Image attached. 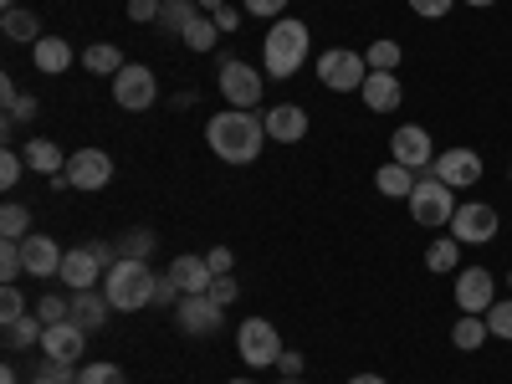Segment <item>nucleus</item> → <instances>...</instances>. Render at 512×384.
I'll return each instance as SVG.
<instances>
[{"label":"nucleus","mask_w":512,"mask_h":384,"mask_svg":"<svg viewBox=\"0 0 512 384\" xmlns=\"http://www.w3.org/2000/svg\"><path fill=\"white\" fill-rule=\"evenodd\" d=\"M303 354H297V349H282V359H277V379H303Z\"/></svg>","instance_id":"46"},{"label":"nucleus","mask_w":512,"mask_h":384,"mask_svg":"<svg viewBox=\"0 0 512 384\" xmlns=\"http://www.w3.org/2000/svg\"><path fill=\"white\" fill-rule=\"evenodd\" d=\"M390 154H395V164L415 169V175H425V169H431V159H436L431 134H425L420 123H400V128H395V134H390Z\"/></svg>","instance_id":"13"},{"label":"nucleus","mask_w":512,"mask_h":384,"mask_svg":"<svg viewBox=\"0 0 512 384\" xmlns=\"http://www.w3.org/2000/svg\"><path fill=\"white\" fill-rule=\"evenodd\" d=\"M77 384H128L118 364H82L77 369Z\"/></svg>","instance_id":"36"},{"label":"nucleus","mask_w":512,"mask_h":384,"mask_svg":"<svg viewBox=\"0 0 512 384\" xmlns=\"http://www.w3.org/2000/svg\"><path fill=\"white\" fill-rule=\"evenodd\" d=\"M241 6H246V16H267V21H282L287 0H241Z\"/></svg>","instance_id":"43"},{"label":"nucleus","mask_w":512,"mask_h":384,"mask_svg":"<svg viewBox=\"0 0 512 384\" xmlns=\"http://www.w3.org/2000/svg\"><path fill=\"white\" fill-rule=\"evenodd\" d=\"M26 318V297L16 292V282H6V292H0V323H16Z\"/></svg>","instance_id":"41"},{"label":"nucleus","mask_w":512,"mask_h":384,"mask_svg":"<svg viewBox=\"0 0 512 384\" xmlns=\"http://www.w3.org/2000/svg\"><path fill=\"white\" fill-rule=\"evenodd\" d=\"M262 123H267V139H277V144H303V139H308V113L297 108V103L267 108Z\"/></svg>","instance_id":"18"},{"label":"nucleus","mask_w":512,"mask_h":384,"mask_svg":"<svg viewBox=\"0 0 512 384\" xmlns=\"http://www.w3.org/2000/svg\"><path fill=\"white\" fill-rule=\"evenodd\" d=\"M195 16H200L195 0H169V6L159 11V21H154V31H164V36H185Z\"/></svg>","instance_id":"26"},{"label":"nucleus","mask_w":512,"mask_h":384,"mask_svg":"<svg viewBox=\"0 0 512 384\" xmlns=\"http://www.w3.org/2000/svg\"><path fill=\"white\" fill-rule=\"evenodd\" d=\"M364 62H369V72H395V67H400V41H390V36H379L374 47L364 52Z\"/></svg>","instance_id":"34"},{"label":"nucleus","mask_w":512,"mask_h":384,"mask_svg":"<svg viewBox=\"0 0 512 384\" xmlns=\"http://www.w3.org/2000/svg\"><path fill=\"white\" fill-rule=\"evenodd\" d=\"M169 277L180 282V292H210V282H216V272H210L205 256H190V251L169 262Z\"/></svg>","instance_id":"21"},{"label":"nucleus","mask_w":512,"mask_h":384,"mask_svg":"<svg viewBox=\"0 0 512 384\" xmlns=\"http://www.w3.org/2000/svg\"><path fill=\"white\" fill-rule=\"evenodd\" d=\"M77 369H82V364H62V359H41V369H36V374H41V379H57V384H77Z\"/></svg>","instance_id":"42"},{"label":"nucleus","mask_w":512,"mask_h":384,"mask_svg":"<svg viewBox=\"0 0 512 384\" xmlns=\"http://www.w3.org/2000/svg\"><path fill=\"white\" fill-rule=\"evenodd\" d=\"M154 282H159V272L149 262L118 256V262L103 272V297L113 303V313H139V308L154 303Z\"/></svg>","instance_id":"2"},{"label":"nucleus","mask_w":512,"mask_h":384,"mask_svg":"<svg viewBox=\"0 0 512 384\" xmlns=\"http://www.w3.org/2000/svg\"><path fill=\"white\" fill-rule=\"evenodd\" d=\"M6 11H16V0H6Z\"/></svg>","instance_id":"58"},{"label":"nucleus","mask_w":512,"mask_h":384,"mask_svg":"<svg viewBox=\"0 0 512 384\" xmlns=\"http://www.w3.org/2000/svg\"><path fill=\"white\" fill-rule=\"evenodd\" d=\"M210 297H216L221 308H231L236 297H241V282H236V277H216V282H210Z\"/></svg>","instance_id":"44"},{"label":"nucleus","mask_w":512,"mask_h":384,"mask_svg":"<svg viewBox=\"0 0 512 384\" xmlns=\"http://www.w3.org/2000/svg\"><path fill=\"white\" fill-rule=\"evenodd\" d=\"M492 338V328H487V313H466V318H456V328H451V344L461 349V354H477L482 344Z\"/></svg>","instance_id":"24"},{"label":"nucleus","mask_w":512,"mask_h":384,"mask_svg":"<svg viewBox=\"0 0 512 384\" xmlns=\"http://www.w3.org/2000/svg\"><path fill=\"white\" fill-rule=\"evenodd\" d=\"M21 154H26V164L36 169V175H62V169H67V154L52 139H31Z\"/></svg>","instance_id":"25"},{"label":"nucleus","mask_w":512,"mask_h":384,"mask_svg":"<svg viewBox=\"0 0 512 384\" xmlns=\"http://www.w3.org/2000/svg\"><path fill=\"white\" fill-rule=\"evenodd\" d=\"M497 231H502V216H497L487 200H461V205H456L451 236H456L461 246H487V241H497Z\"/></svg>","instance_id":"7"},{"label":"nucleus","mask_w":512,"mask_h":384,"mask_svg":"<svg viewBox=\"0 0 512 384\" xmlns=\"http://www.w3.org/2000/svg\"><path fill=\"white\" fill-rule=\"evenodd\" d=\"M0 384H21V379H16V369H11V364H6V369H0Z\"/></svg>","instance_id":"54"},{"label":"nucleus","mask_w":512,"mask_h":384,"mask_svg":"<svg viewBox=\"0 0 512 384\" xmlns=\"http://www.w3.org/2000/svg\"><path fill=\"white\" fill-rule=\"evenodd\" d=\"M36 318L47 323V328H52V323H67V318H72V303L52 292V297H41V303H36Z\"/></svg>","instance_id":"38"},{"label":"nucleus","mask_w":512,"mask_h":384,"mask_svg":"<svg viewBox=\"0 0 512 384\" xmlns=\"http://www.w3.org/2000/svg\"><path fill=\"white\" fill-rule=\"evenodd\" d=\"M16 277H26L21 241H0V282H16Z\"/></svg>","instance_id":"35"},{"label":"nucleus","mask_w":512,"mask_h":384,"mask_svg":"<svg viewBox=\"0 0 512 384\" xmlns=\"http://www.w3.org/2000/svg\"><path fill=\"white\" fill-rule=\"evenodd\" d=\"M482 154L477 149H446V154H436L431 159V169L425 175L431 180H441V185H451V190H472V185H482Z\"/></svg>","instance_id":"9"},{"label":"nucleus","mask_w":512,"mask_h":384,"mask_svg":"<svg viewBox=\"0 0 512 384\" xmlns=\"http://www.w3.org/2000/svg\"><path fill=\"white\" fill-rule=\"evenodd\" d=\"M195 6H205V11H210V16H216V11H221V6H231V0H195Z\"/></svg>","instance_id":"53"},{"label":"nucleus","mask_w":512,"mask_h":384,"mask_svg":"<svg viewBox=\"0 0 512 384\" xmlns=\"http://www.w3.org/2000/svg\"><path fill=\"white\" fill-rule=\"evenodd\" d=\"M113 103L123 113H149L159 103V77L154 67H139V62H128L118 77H113Z\"/></svg>","instance_id":"6"},{"label":"nucleus","mask_w":512,"mask_h":384,"mask_svg":"<svg viewBox=\"0 0 512 384\" xmlns=\"http://www.w3.org/2000/svg\"><path fill=\"white\" fill-rule=\"evenodd\" d=\"M21 256H26V277H57L67 251H62L52 236H26V241H21Z\"/></svg>","instance_id":"19"},{"label":"nucleus","mask_w":512,"mask_h":384,"mask_svg":"<svg viewBox=\"0 0 512 384\" xmlns=\"http://www.w3.org/2000/svg\"><path fill=\"white\" fill-rule=\"evenodd\" d=\"M497 303V277L487 267H466L456 277V308L461 313H487Z\"/></svg>","instance_id":"14"},{"label":"nucleus","mask_w":512,"mask_h":384,"mask_svg":"<svg viewBox=\"0 0 512 384\" xmlns=\"http://www.w3.org/2000/svg\"><path fill=\"white\" fill-rule=\"evenodd\" d=\"M164 6H169V0H164Z\"/></svg>","instance_id":"62"},{"label":"nucleus","mask_w":512,"mask_h":384,"mask_svg":"<svg viewBox=\"0 0 512 384\" xmlns=\"http://www.w3.org/2000/svg\"><path fill=\"white\" fill-rule=\"evenodd\" d=\"M456 262H461V241H456V236H436L431 251H425V267H431L436 277H441V272H456Z\"/></svg>","instance_id":"31"},{"label":"nucleus","mask_w":512,"mask_h":384,"mask_svg":"<svg viewBox=\"0 0 512 384\" xmlns=\"http://www.w3.org/2000/svg\"><path fill=\"white\" fill-rule=\"evenodd\" d=\"M466 6H477V11H482V6H497V0H466Z\"/></svg>","instance_id":"55"},{"label":"nucleus","mask_w":512,"mask_h":384,"mask_svg":"<svg viewBox=\"0 0 512 384\" xmlns=\"http://www.w3.org/2000/svg\"><path fill=\"white\" fill-rule=\"evenodd\" d=\"M487 328H492V338H507L512 344V297H502V303L487 308Z\"/></svg>","instance_id":"37"},{"label":"nucleus","mask_w":512,"mask_h":384,"mask_svg":"<svg viewBox=\"0 0 512 384\" xmlns=\"http://www.w3.org/2000/svg\"><path fill=\"white\" fill-rule=\"evenodd\" d=\"M0 31H6L11 41H31V47H36V41H41V21L31 16V11H6V16H0Z\"/></svg>","instance_id":"32"},{"label":"nucleus","mask_w":512,"mask_h":384,"mask_svg":"<svg viewBox=\"0 0 512 384\" xmlns=\"http://www.w3.org/2000/svg\"><path fill=\"white\" fill-rule=\"evenodd\" d=\"M26 384H57V379H41V374H36V379H26Z\"/></svg>","instance_id":"56"},{"label":"nucleus","mask_w":512,"mask_h":384,"mask_svg":"<svg viewBox=\"0 0 512 384\" xmlns=\"http://www.w3.org/2000/svg\"><path fill=\"white\" fill-rule=\"evenodd\" d=\"M62 175L72 180V190H108L113 185V154H103V149H77V154H67V169Z\"/></svg>","instance_id":"11"},{"label":"nucleus","mask_w":512,"mask_h":384,"mask_svg":"<svg viewBox=\"0 0 512 384\" xmlns=\"http://www.w3.org/2000/svg\"><path fill=\"white\" fill-rule=\"evenodd\" d=\"M82 349H88V328H77L72 318L67 323H52L47 333H41V354L47 359H62V364H77Z\"/></svg>","instance_id":"16"},{"label":"nucleus","mask_w":512,"mask_h":384,"mask_svg":"<svg viewBox=\"0 0 512 384\" xmlns=\"http://www.w3.org/2000/svg\"><path fill=\"white\" fill-rule=\"evenodd\" d=\"M216 26H221V31H241V11H236V6H221V11H216Z\"/></svg>","instance_id":"50"},{"label":"nucleus","mask_w":512,"mask_h":384,"mask_svg":"<svg viewBox=\"0 0 512 384\" xmlns=\"http://www.w3.org/2000/svg\"><path fill=\"white\" fill-rule=\"evenodd\" d=\"M231 384H251V379H231Z\"/></svg>","instance_id":"59"},{"label":"nucleus","mask_w":512,"mask_h":384,"mask_svg":"<svg viewBox=\"0 0 512 384\" xmlns=\"http://www.w3.org/2000/svg\"><path fill=\"white\" fill-rule=\"evenodd\" d=\"M205 262H210V272H216V277H231V272H236V256H231L226 246H210Z\"/></svg>","instance_id":"45"},{"label":"nucleus","mask_w":512,"mask_h":384,"mask_svg":"<svg viewBox=\"0 0 512 384\" xmlns=\"http://www.w3.org/2000/svg\"><path fill=\"white\" fill-rule=\"evenodd\" d=\"M41 333H47V323H41V318H16V323H6V349L11 354L41 349Z\"/></svg>","instance_id":"27"},{"label":"nucleus","mask_w":512,"mask_h":384,"mask_svg":"<svg viewBox=\"0 0 512 384\" xmlns=\"http://www.w3.org/2000/svg\"><path fill=\"white\" fill-rule=\"evenodd\" d=\"M180 297H185V292H180V282L169 277V272H159V282H154V303H149V308H175Z\"/></svg>","instance_id":"40"},{"label":"nucleus","mask_w":512,"mask_h":384,"mask_svg":"<svg viewBox=\"0 0 512 384\" xmlns=\"http://www.w3.org/2000/svg\"><path fill=\"white\" fill-rule=\"evenodd\" d=\"M308 47H313V31L297 21V16H282V21H272V31H267V41H262V67H267V77H297V67L308 62Z\"/></svg>","instance_id":"3"},{"label":"nucleus","mask_w":512,"mask_h":384,"mask_svg":"<svg viewBox=\"0 0 512 384\" xmlns=\"http://www.w3.org/2000/svg\"><path fill=\"white\" fill-rule=\"evenodd\" d=\"M82 67H88V72H98V77H118L128 62H123V52H118V47L98 41V47H88V52H82Z\"/></svg>","instance_id":"29"},{"label":"nucleus","mask_w":512,"mask_h":384,"mask_svg":"<svg viewBox=\"0 0 512 384\" xmlns=\"http://www.w3.org/2000/svg\"><path fill=\"white\" fill-rule=\"evenodd\" d=\"M113 246H118V256H134V262H149L154 246H159V236H154L149 226H134V231L113 236Z\"/></svg>","instance_id":"28"},{"label":"nucleus","mask_w":512,"mask_h":384,"mask_svg":"<svg viewBox=\"0 0 512 384\" xmlns=\"http://www.w3.org/2000/svg\"><path fill=\"white\" fill-rule=\"evenodd\" d=\"M415 185H420V175H415V169H405V164H395V159L374 175V190H379V195H390V200H410Z\"/></svg>","instance_id":"23"},{"label":"nucleus","mask_w":512,"mask_h":384,"mask_svg":"<svg viewBox=\"0 0 512 384\" xmlns=\"http://www.w3.org/2000/svg\"><path fill=\"white\" fill-rule=\"evenodd\" d=\"M205 144L226 164H251L256 154H262V144H267V123L256 118L251 108H226V113H216L205 123Z\"/></svg>","instance_id":"1"},{"label":"nucleus","mask_w":512,"mask_h":384,"mask_svg":"<svg viewBox=\"0 0 512 384\" xmlns=\"http://www.w3.org/2000/svg\"><path fill=\"white\" fill-rule=\"evenodd\" d=\"M16 98H21V93H16V82H11V77H0V103H6V108H11Z\"/></svg>","instance_id":"51"},{"label":"nucleus","mask_w":512,"mask_h":384,"mask_svg":"<svg viewBox=\"0 0 512 384\" xmlns=\"http://www.w3.org/2000/svg\"><path fill=\"white\" fill-rule=\"evenodd\" d=\"M108 313H113V303L103 297V287H93V292H72V323H77V328L98 333V328L108 323Z\"/></svg>","instance_id":"20"},{"label":"nucleus","mask_w":512,"mask_h":384,"mask_svg":"<svg viewBox=\"0 0 512 384\" xmlns=\"http://www.w3.org/2000/svg\"><path fill=\"white\" fill-rule=\"evenodd\" d=\"M31 236V210L21 200H6V210H0V241H26Z\"/></svg>","instance_id":"30"},{"label":"nucleus","mask_w":512,"mask_h":384,"mask_svg":"<svg viewBox=\"0 0 512 384\" xmlns=\"http://www.w3.org/2000/svg\"><path fill=\"white\" fill-rule=\"evenodd\" d=\"M31 62H36V72L62 77V72L72 67V41H62V36H41L36 47H31Z\"/></svg>","instance_id":"22"},{"label":"nucleus","mask_w":512,"mask_h":384,"mask_svg":"<svg viewBox=\"0 0 512 384\" xmlns=\"http://www.w3.org/2000/svg\"><path fill=\"white\" fill-rule=\"evenodd\" d=\"M410 216H415V226H431V231H441V226H451V216H456V190L451 185H441V180H431V175H420V185L410 190Z\"/></svg>","instance_id":"4"},{"label":"nucleus","mask_w":512,"mask_h":384,"mask_svg":"<svg viewBox=\"0 0 512 384\" xmlns=\"http://www.w3.org/2000/svg\"><path fill=\"white\" fill-rule=\"evenodd\" d=\"M26 118H36V98H16V103L6 108V128H11V123H26Z\"/></svg>","instance_id":"49"},{"label":"nucleus","mask_w":512,"mask_h":384,"mask_svg":"<svg viewBox=\"0 0 512 384\" xmlns=\"http://www.w3.org/2000/svg\"><path fill=\"white\" fill-rule=\"evenodd\" d=\"M364 108L369 113H395L405 103V88H400V72H369L364 77V88H359Z\"/></svg>","instance_id":"17"},{"label":"nucleus","mask_w":512,"mask_h":384,"mask_svg":"<svg viewBox=\"0 0 512 384\" xmlns=\"http://www.w3.org/2000/svg\"><path fill=\"white\" fill-rule=\"evenodd\" d=\"M364 77H369V62L354 47H328L318 57V82H323V88H333V93H359Z\"/></svg>","instance_id":"5"},{"label":"nucleus","mask_w":512,"mask_h":384,"mask_svg":"<svg viewBox=\"0 0 512 384\" xmlns=\"http://www.w3.org/2000/svg\"><path fill=\"white\" fill-rule=\"evenodd\" d=\"M507 287H512V272H507Z\"/></svg>","instance_id":"60"},{"label":"nucleus","mask_w":512,"mask_h":384,"mask_svg":"<svg viewBox=\"0 0 512 384\" xmlns=\"http://www.w3.org/2000/svg\"><path fill=\"white\" fill-rule=\"evenodd\" d=\"M21 169H26V154H21V149H6V154H0V190H16Z\"/></svg>","instance_id":"39"},{"label":"nucleus","mask_w":512,"mask_h":384,"mask_svg":"<svg viewBox=\"0 0 512 384\" xmlns=\"http://www.w3.org/2000/svg\"><path fill=\"white\" fill-rule=\"evenodd\" d=\"M164 0H128V21H159Z\"/></svg>","instance_id":"48"},{"label":"nucleus","mask_w":512,"mask_h":384,"mask_svg":"<svg viewBox=\"0 0 512 384\" xmlns=\"http://www.w3.org/2000/svg\"><path fill=\"white\" fill-rule=\"evenodd\" d=\"M190 52H216V41H221V26H216V16H195L190 21V31L180 36Z\"/></svg>","instance_id":"33"},{"label":"nucleus","mask_w":512,"mask_h":384,"mask_svg":"<svg viewBox=\"0 0 512 384\" xmlns=\"http://www.w3.org/2000/svg\"><path fill=\"white\" fill-rule=\"evenodd\" d=\"M57 282H67L72 292H93V287H103V262L93 256V246H72V251L62 256Z\"/></svg>","instance_id":"15"},{"label":"nucleus","mask_w":512,"mask_h":384,"mask_svg":"<svg viewBox=\"0 0 512 384\" xmlns=\"http://www.w3.org/2000/svg\"><path fill=\"white\" fill-rule=\"evenodd\" d=\"M221 98H226V108H256L262 103V72L256 67H246V62H221Z\"/></svg>","instance_id":"12"},{"label":"nucleus","mask_w":512,"mask_h":384,"mask_svg":"<svg viewBox=\"0 0 512 384\" xmlns=\"http://www.w3.org/2000/svg\"><path fill=\"white\" fill-rule=\"evenodd\" d=\"M175 323H180V333H190V338H210V333L226 323V308H221L210 292H185L180 303H175Z\"/></svg>","instance_id":"10"},{"label":"nucleus","mask_w":512,"mask_h":384,"mask_svg":"<svg viewBox=\"0 0 512 384\" xmlns=\"http://www.w3.org/2000/svg\"><path fill=\"white\" fill-rule=\"evenodd\" d=\"M451 6H456V0H410V11H415V16H425V21H441Z\"/></svg>","instance_id":"47"},{"label":"nucleus","mask_w":512,"mask_h":384,"mask_svg":"<svg viewBox=\"0 0 512 384\" xmlns=\"http://www.w3.org/2000/svg\"><path fill=\"white\" fill-rule=\"evenodd\" d=\"M236 349H241V359L251 364V369H277V359H282V338H277V323H267V318H246L241 328H236Z\"/></svg>","instance_id":"8"},{"label":"nucleus","mask_w":512,"mask_h":384,"mask_svg":"<svg viewBox=\"0 0 512 384\" xmlns=\"http://www.w3.org/2000/svg\"><path fill=\"white\" fill-rule=\"evenodd\" d=\"M277 384H303V379H277Z\"/></svg>","instance_id":"57"},{"label":"nucleus","mask_w":512,"mask_h":384,"mask_svg":"<svg viewBox=\"0 0 512 384\" xmlns=\"http://www.w3.org/2000/svg\"><path fill=\"white\" fill-rule=\"evenodd\" d=\"M507 180H512V169H507Z\"/></svg>","instance_id":"61"},{"label":"nucleus","mask_w":512,"mask_h":384,"mask_svg":"<svg viewBox=\"0 0 512 384\" xmlns=\"http://www.w3.org/2000/svg\"><path fill=\"white\" fill-rule=\"evenodd\" d=\"M349 384H390V379H384V374H354Z\"/></svg>","instance_id":"52"}]
</instances>
